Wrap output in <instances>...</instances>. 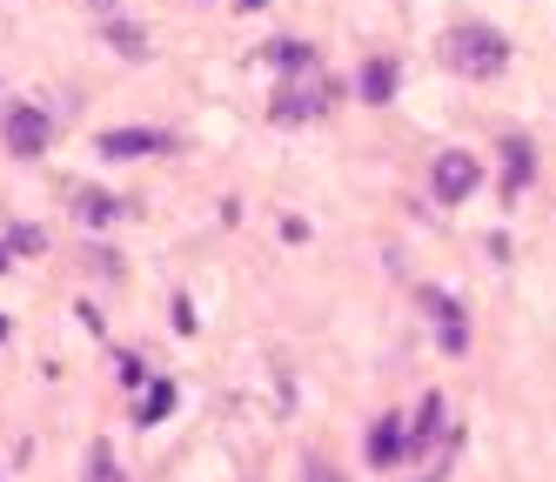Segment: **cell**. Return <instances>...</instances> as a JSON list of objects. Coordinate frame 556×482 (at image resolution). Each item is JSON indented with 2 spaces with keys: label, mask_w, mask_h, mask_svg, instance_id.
Returning <instances> with one entry per match:
<instances>
[{
  "label": "cell",
  "mask_w": 556,
  "mask_h": 482,
  "mask_svg": "<svg viewBox=\"0 0 556 482\" xmlns=\"http://www.w3.org/2000/svg\"><path fill=\"white\" fill-rule=\"evenodd\" d=\"M262 8H268V0H242V14H262Z\"/></svg>",
  "instance_id": "cell-19"
},
{
  "label": "cell",
  "mask_w": 556,
  "mask_h": 482,
  "mask_svg": "<svg viewBox=\"0 0 556 482\" xmlns=\"http://www.w3.org/2000/svg\"><path fill=\"white\" fill-rule=\"evenodd\" d=\"M8 249H14V255H41V249H48V234L34 228V221H14V228H8Z\"/></svg>",
  "instance_id": "cell-15"
},
{
  "label": "cell",
  "mask_w": 556,
  "mask_h": 482,
  "mask_svg": "<svg viewBox=\"0 0 556 482\" xmlns=\"http://www.w3.org/2000/svg\"><path fill=\"white\" fill-rule=\"evenodd\" d=\"M74 215H81L88 228H108V221H122V201H114L108 188H81L74 194Z\"/></svg>",
  "instance_id": "cell-12"
},
{
  "label": "cell",
  "mask_w": 556,
  "mask_h": 482,
  "mask_svg": "<svg viewBox=\"0 0 556 482\" xmlns=\"http://www.w3.org/2000/svg\"><path fill=\"white\" fill-rule=\"evenodd\" d=\"M509 188H530V141H509Z\"/></svg>",
  "instance_id": "cell-16"
},
{
  "label": "cell",
  "mask_w": 556,
  "mask_h": 482,
  "mask_svg": "<svg viewBox=\"0 0 556 482\" xmlns=\"http://www.w3.org/2000/svg\"><path fill=\"white\" fill-rule=\"evenodd\" d=\"M94 148H101V161H141V154H168L175 135H162V128H108Z\"/></svg>",
  "instance_id": "cell-6"
},
{
  "label": "cell",
  "mask_w": 556,
  "mask_h": 482,
  "mask_svg": "<svg viewBox=\"0 0 556 482\" xmlns=\"http://www.w3.org/2000/svg\"><path fill=\"white\" fill-rule=\"evenodd\" d=\"M81 482H128V475H122V462H114V449H108V435L88 449V475H81Z\"/></svg>",
  "instance_id": "cell-14"
},
{
  "label": "cell",
  "mask_w": 556,
  "mask_h": 482,
  "mask_svg": "<svg viewBox=\"0 0 556 482\" xmlns=\"http://www.w3.org/2000/svg\"><path fill=\"white\" fill-rule=\"evenodd\" d=\"M255 61H268L275 74H308L315 67V48H308V40H268Z\"/></svg>",
  "instance_id": "cell-11"
},
{
  "label": "cell",
  "mask_w": 556,
  "mask_h": 482,
  "mask_svg": "<svg viewBox=\"0 0 556 482\" xmlns=\"http://www.w3.org/2000/svg\"><path fill=\"white\" fill-rule=\"evenodd\" d=\"M329 107H336V80L323 67H308V74H282V88L268 101V120L275 128H308V120H323Z\"/></svg>",
  "instance_id": "cell-2"
},
{
  "label": "cell",
  "mask_w": 556,
  "mask_h": 482,
  "mask_svg": "<svg viewBox=\"0 0 556 482\" xmlns=\"http://www.w3.org/2000/svg\"><path fill=\"white\" fill-rule=\"evenodd\" d=\"M363 449H369L376 469H395V462L409 456V422H403V416H376L369 435H363Z\"/></svg>",
  "instance_id": "cell-7"
},
{
  "label": "cell",
  "mask_w": 556,
  "mask_h": 482,
  "mask_svg": "<svg viewBox=\"0 0 556 482\" xmlns=\"http://www.w3.org/2000/svg\"><path fill=\"white\" fill-rule=\"evenodd\" d=\"M429 188H435V201H443V208H456V201H469L476 188H483V161H476V154H463V148L435 154V168H429Z\"/></svg>",
  "instance_id": "cell-4"
},
{
  "label": "cell",
  "mask_w": 556,
  "mask_h": 482,
  "mask_svg": "<svg viewBox=\"0 0 556 482\" xmlns=\"http://www.w3.org/2000/svg\"><path fill=\"white\" fill-rule=\"evenodd\" d=\"M0 141H8V154H21V161H41L54 148V114L34 107V101H14L0 114Z\"/></svg>",
  "instance_id": "cell-3"
},
{
  "label": "cell",
  "mask_w": 556,
  "mask_h": 482,
  "mask_svg": "<svg viewBox=\"0 0 556 482\" xmlns=\"http://www.w3.org/2000/svg\"><path fill=\"white\" fill-rule=\"evenodd\" d=\"M302 482H342V469H336L329 456H308V462H302Z\"/></svg>",
  "instance_id": "cell-17"
},
{
  "label": "cell",
  "mask_w": 556,
  "mask_h": 482,
  "mask_svg": "<svg viewBox=\"0 0 556 482\" xmlns=\"http://www.w3.org/2000/svg\"><path fill=\"white\" fill-rule=\"evenodd\" d=\"M422 315L435 321V342H443L450 355H463V348H469V315H463V302H456V295L422 289Z\"/></svg>",
  "instance_id": "cell-5"
},
{
  "label": "cell",
  "mask_w": 556,
  "mask_h": 482,
  "mask_svg": "<svg viewBox=\"0 0 556 482\" xmlns=\"http://www.w3.org/2000/svg\"><path fill=\"white\" fill-rule=\"evenodd\" d=\"M443 61L463 74V80H496L509 67V40L490 27V21H456L443 34Z\"/></svg>",
  "instance_id": "cell-1"
},
{
  "label": "cell",
  "mask_w": 556,
  "mask_h": 482,
  "mask_svg": "<svg viewBox=\"0 0 556 482\" xmlns=\"http://www.w3.org/2000/svg\"><path fill=\"white\" fill-rule=\"evenodd\" d=\"M162 416H175V382H168V376H148V382H141V402H135V422L154 429Z\"/></svg>",
  "instance_id": "cell-10"
},
{
  "label": "cell",
  "mask_w": 556,
  "mask_h": 482,
  "mask_svg": "<svg viewBox=\"0 0 556 482\" xmlns=\"http://www.w3.org/2000/svg\"><path fill=\"white\" fill-rule=\"evenodd\" d=\"M435 442H443V395H422L416 422H409V456H429Z\"/></svg>",
  "instance_id": "cell-9"
},
{
  "label": "cell",
  "mask_w": 556,
  "mask_h": 482,
  "mask_svg": "<svg viewBox=\"0 0 556 482\" xmlns=\"http://www.w3.org/2000/svg\"><path fill=\"white\" fill-rule=\"evenodd\" d=\"M395 88H403V67H395L389 54L363 61V80H355V94H363L369 107H389V101H395Z\"/></svg>",
  "instance_id": "cell-8"
},
{
  "label": "cell",
  "mask_w": 556,
  "mask_h": 482,
  "mask_svg": "<svg viewBox=\"0 0 556 482\" xmlns=\"http://www.w3.org/2000/svg\"><path fill=\"white\" fill-rule=\"evenodd\" d=\"M101 34H108V48L122 54V61H148V34H141L135 21H108Z\"/></svg>",
  "instance_id": "cell-13"
},
{
  "label": "cell",
  "mask_w": 556,
  "mask_h": 482,
  "mask_svg": "<svg viewBox=\"0 0 556 482\" xmlns=\"http://www.w3.org/2000/svg\"><path fill=\"white\" fill-rule=\"evenodd\" d=\"M8 329H14V321H8V315H0V342H8Z\"/></svg>",
  "instance_id": "cell-20"
},
{
  "label": "cell",
  "mask_w": 556,
  "mask_h": 482,
  "mask_svg": "<svg viewBox=\"0 0 556 482\" xmlns=\"http://www.w3.org/2000/svg\"><path fill=\"white\" fill-rule=\"evenodd\" d=\"M14 268V249H8V241H0V275H8Z\"/></svg>",
  "instance_id": "cell-18"
}]
</instances>
